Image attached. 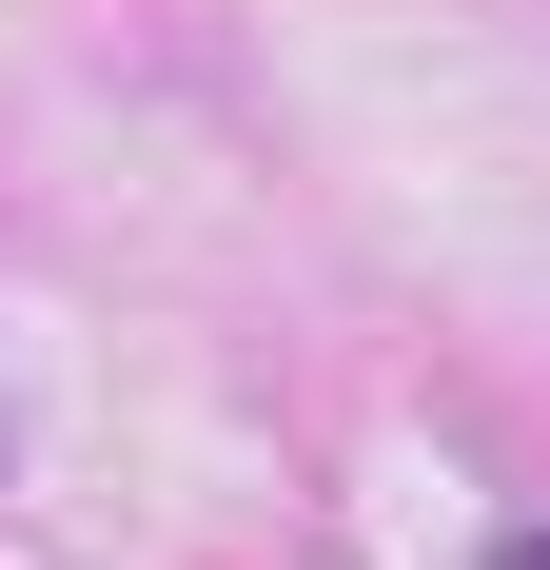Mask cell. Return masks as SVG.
Wrapping results in <instances>:
<instances>
[{"instance_id":"6da1fadb","label":"cell","mask_w":550,"mask_h":570,"mask_svg":"<svg viewBox=\"0 0 550 570\" xmlns=\"http://www.w3.org/2000/svg\"><path fill=\"white\" fill-rule=\"evenodd\" d=\"M492 570H550V531H511V551H492Z\"/></svg>"}]
</instances>
